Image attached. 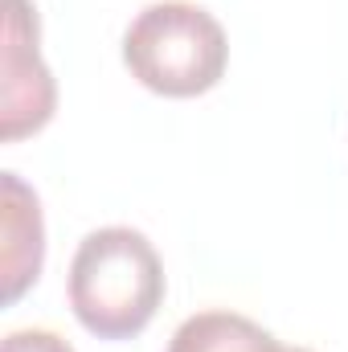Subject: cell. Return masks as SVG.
Instances as JSON below:
<instances>
[{"label":"cell","instance_id":"cell-5","mask_svg":"<svg viewBox=\"0 0 348 352\" xmlns=\"http://www.w3.org/2000/svg\"><path fill=\"white\" fill-rule=\"evenodd\" d=\"M168 352H291L238 311H197L168 340Z\"/></svg>","mask_w":348,"mask_h":352},{"label":"cell","instance_id":"cell-1","mask_svg":"<svg viewBox=\"0 0 348 352\" xmlns=\"http://www.w3.org/2000/svg\"><path fill=\"white\" fill-rule=\"evenodd\" d=\"M164 303V263L131 226L87 234L70 263V307L98 340L140 336Z\"/></svg>","mask_w":348,"mask_h":352},{"label":"cell","instance_id":"cell-2","mask_svg":"<svg viewBox=\"0 0 348 352\" xmlns=\"http://www.w3.org/2000/svg\"><path fill=\"white\" fill-rule=\"evenodd\" d=\"M230 41L221 21L193 0L148 4L123 33L131 78L164 98H193L221 82Z\"/></svg>","mask_w":348,"mask_h":352},{"label":"cell","instance_id":"cell-3","mask_svg":"<svg viewBox=\"0 0 348 352\" xmlns=\"http://www.w3.org/2000/svg\"><path fill=\"white\" fill-rule=\"evenodd\" d=\"M4 123L0 135L12 144L29 131H41L54 115L58 87L50 66L37 54V12L29 0H8V25H4Z\"/></svg>","mask_w":348,"mask_h":352},{"label":"cell","instance_id":"cell-4","mask_svg":"<svg viewBox=\"0 0 348 352\" xmlns=\"http://www.w3.org/2000/svg\"><path fill=\"white\" fill-rule=\"evenodd\" d=\"M0 205H4V303H17L41 274L45 258V226L41 201L17 173H0Z\"/></svg>","mask_w":348,"mask_h":352},{"label":"cell","instance_id":"cell-7","mask_svg":"<svg viewBox=\"0 0 348 352\" xmlns=\"http://www.w3.org/2000/svg\"><path fill=\"white\" fill-rule=\"evenodd\" d=\"M291 352H312V349H291Z\"/></svg>","mask_w":348,"mask_h":352},{"label":"cell","instance_id":"cell-6","mask_svg":"<svg viewBox=\"0 0 348 352\" xmlns=\"http://www.w3.org/2000/svg\"><path fill=\"white\" fill-rule=\"evenodd\" d=\"M0 352H74V349H70V340H62L50 328H21V332L4 336Z\"/></svg>","mask_w":348,"mask_h":352}]
</instances>
